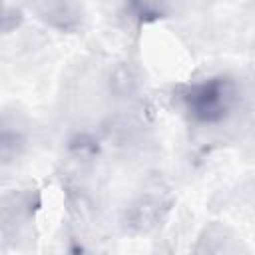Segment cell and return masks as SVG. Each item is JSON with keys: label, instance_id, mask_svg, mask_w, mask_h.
Instances as JSON below:
<instances>
[{"label": "cell", "instance_id": "2", "mask_svg": "<svg viewBox=\"0 0 255 255\" xmlns=\"http://www.w3.org/2000/svg\"><path fill=\"white\" fill-rule=\"evenodd\" d=\"M165 211L163 207V201L161 199H155V197H141L137 199L126 213V221H128V227L133 229V231H139V233H145L149 229H153L159 219H161V213Z\"/></svg>", "mask_w": 255, "mask_h": 255}, {"label": "cell", "instance_id": "1", "mask_svg": "<svg viewBox=\"0 0 255 255\" xmlns=\"http://www.w3.org/2000/svg\"><path fill=\"white\" fill-rule=\"evenodd\" d=\"M185 112L199 124L221 122L235 102V86L231 80L217 76L191 84L181 96Z\"/></svg>", "mask_w": 255, "mask_h": 255}]
</instances>
